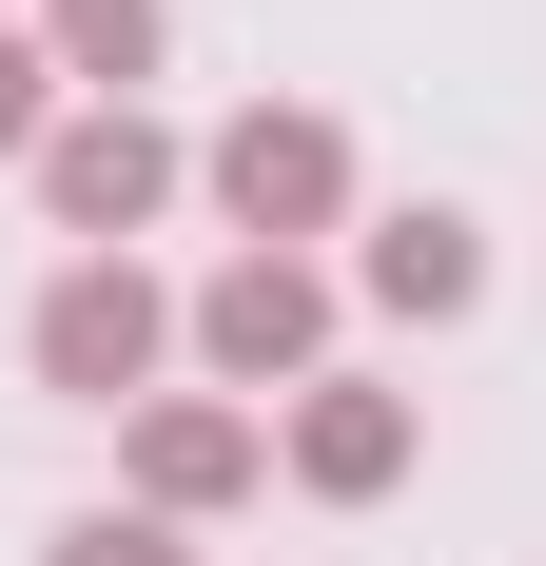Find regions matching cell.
Here are the masks:
<instances>
[{"mask_svg":"<svg viewBox=\"0 0 546 566\" xmlns=\"http://www.w3.org/2000/svg\"><path fill=\"white\" fill-rule=\"evenodd\" d=\"M20 352H40V391H78V410H157L176 293L137 274V254H78V274H40V313H20Z\"/></svg>","mask_w":546,"mask_h":566,"instance_id":"cell-1","label":"cell"},{"mask_svg":"<svg viewBox=\"0 0 546 566\" xmlns=\"http://www.w3.org/2000/svg\"><path fill=\"white\" fill-rule=\"evenodd\" d=\"M196 176H216L234 254H293V234H332V216H351V137H332L313 98H254V117H216V137H196Z\"/></svg>","mask_w":546,"mask_h":566,"instance_id":"cell-2","label":"cell"},{"mask_svg":"<svg viewBox=\"0 0 546 566\" xmlns=\"http://www.w3.org/2000/svg\"><path fill=\"white\" fill-rule=\"evenodd\" d=\"M176 333L216 352L234 391H313V352H332V274H313V254H216V274L176 293Z\"/></svg>","mask_w":546,"mask_h":566,"instance_id":"cell-3","label":"cell"},{"mask_svg":"<svg viewBox=\"0 0 546 566\" xmlns=\"http://www.w3.org/2000/svg\"><path fill=\"white\" fill-rule=\"evenodd\" d=\"M176 176H196V157H176V137H157V117H137V98H78V117H59V137H40V216L78 234V254H137V234H157V196H176Z\"/></svg>","mask_w":546,"mask_h":566,"instance_id":"cell-4","label":"cell"},{"mask_svg":"<svg viewBox=\"0 0 546 566\" xmlns=\"http://www.w3.org/2000/svg\"><path fill=\"white\" fill-rule=\"evenodd\" d=\"M273 469H293L313 509H390V489H410V391L313 371V391H293V430H273Z\"/></svg>","mask_w":546,"mask_h":566,"instance_id":"cell-5","label":"cell"},{"mask_svg":"<svg viewBox=\"0 0 546 566\" xmlns=\"http://www.w3.org/2000/svg\"><path fill=\"white\" fill-rule=\"evenodd\" d=\"M254 469H273V430H254V410H216V391H157V410H137V509H157V527L234 509Z\"/></svg>","mask_w":546,"mask_h":566,"instance_id":"cell-6","label":"cell"},{"mask_svg":"<svg viewBox=\"0 0 546 566\" xmlns=\"http://www.w3.org/2000/svg\"><path fill=\"white\" fill-rule=\"evenodd\" d=\"M351 274H371L390 313H430V333H449V313H489V234L430 196V216H371V254H351Z\"/></svg>","mask_w":546,"mask_h":566,"instance_id":"cell-7","label":"cell"},{"mask_svg":"<svg viewBox=\"0 0 546 566\" xmlns=\"http://www.w3.org/2000/svg\"><path fill=\"white\" fill-rule=\"evenodd\" d=\"M40 59L78 98H137V78H157V0H40Z\"/></svg>","mask_w":546,"mask_h":566,"instance_id":"cell-8","label":"cell"},{"mask_svg":"<svg viewBox=\"0 0 546 566\" xmlns=\"http://www.w3.org/2000/svg\"><path fill=\"white\" fill-rule=\"evenodd\" d=\"M40 137H59V59H40V40H20V20H0V157L40 176Z\"/></svg>","mask_w":546,"mask_h":566,"instance_id":"cell-9","label":"cell"},{"mask_svg":"<svg viewBox=\"0 0 546 566\" xmlns=\"http://www.w3.org/2000/svg\"><path fill=\"white\" fill-rule=\"evenodd\" d=\"M40 566H196V547H176V527L157 509H78V527H59V547Z\"/></svg>","mask_w":546,"mask_h":566,"instance_id":"cell-10","label":"cell"}]
</instances>
